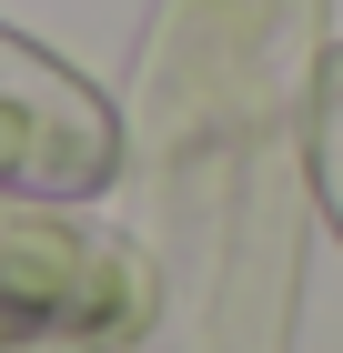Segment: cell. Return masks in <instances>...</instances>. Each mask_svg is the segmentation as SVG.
Masks as SVG:
<instances>
[{"instance_id": "cell-1", "label": "cell", "mask_w": 343, "mask_h": 353, "mask_svg": "<svg viewBox=\"0 0 343 353\" xmlns=\"http://www.w3.org/2000/svg\"><path fill=\"white\" fill-rule=\"evenodd\" d=\"M323 0H172L152 91V323L121 353H283L303 202L323 192Z\"/></svg>"}, {"instance_id": "cell-2", "label": "cell", "mask_w": 343, "mask_h": 353, "mask_svg": "<svg viewBox=\"0 0 343 353\" xmlns=\"http://www.w3.org/2000/svg\"><path fill=\"white\" fill-rule=\"evenodd\" d=\"M152 323L141 232L71 212V192L0 182V353H121Z\"/></svg>"}]
</instances>
